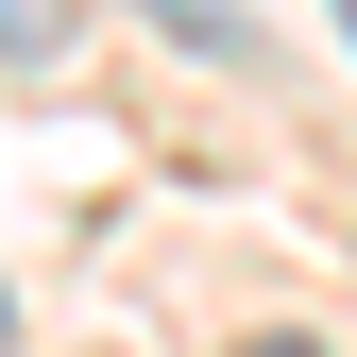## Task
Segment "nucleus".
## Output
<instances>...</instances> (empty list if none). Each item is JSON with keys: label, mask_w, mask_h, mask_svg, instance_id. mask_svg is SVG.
I'll return each mask as SVG.
<instances>
[]
</instances>
